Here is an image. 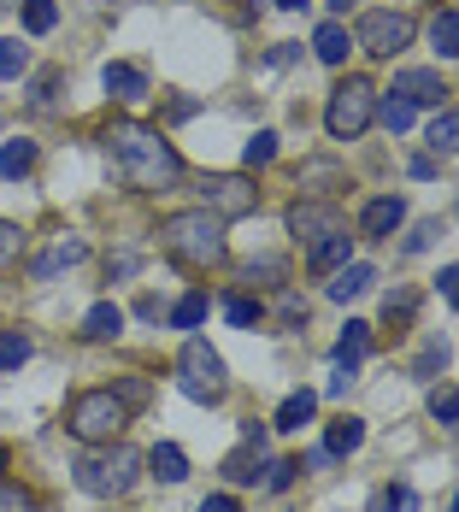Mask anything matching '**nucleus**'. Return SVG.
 <instances>
[{
    "label": "nucleus",
    "instance_id": "nucleus-16",
    "mask_svg": "<svg viewBox=\"0 0 459 512\" xmlns=\"http://www.w3.org/2000/svg\"><path fill=\"white\" fill-rule=\"evenodd\" d=\"M348 254H354V236H348V230H336V236L312 242V271H342Z\"/></svg>",
    "mask_w": 459,
    "mask_h": 512
},
{
    "label": "nucleus",
    "instance_id": "nucleus-42",
    "mask_svg": "<svg viewBox=\"0 0 459 512\" xmlns=\"http://www.w3.org/2000/svg\"><path fill=\"white\" fill-rule=\"evenodd\" d=\"M201 512H242V507H236V495H206Z\"/></svg>",
    "mask_w": 459,
    "mask_h": 512
},
{
    "label": "nucleus",
    "instance_id": "nucleus-33",
    "mask_svg": "<svg viewBox=\"0 0 459 512\" xmlns=\"http://www.w3.org/2000/svg\"><path fill=\"white\" fill-rule=\"evenodd\" d=\"M271 159H277V136H271V130H259L254 142L242 148V165H248V171H259V165H271Z\"/></svg>",
    "mask_w": 459,
    "mask_h": 512
},
{
    "label": "nucleus",
    "instance_id": "nucleus-4",
    "mask_svg": "<svg viewBox=\"0 0 459 512\" xmlns=\"http://www.w3.org/2000/svg\"><path fill=\"white\" fill-rule=\"evenodd\" d=\"M71 471H77V489H83V495L106 501V495H124V489L136 483L142 454H136V448H124V442H118V448L106 442V454H89V460H77Z\"/></svg>",
    "mask_w": 459,
    "mask_h": 512
},
{
    "label": "nucleus",
    "instance_id": "nucleus-51",
    "mask_svg": "<svg viewBox=\"0 0 459 512\" xmlns=\"http://www.w3.org/2000/svg\"><path fill=\"white\" fill-rule=\"evenodd\" d=\"M336 6H348V0H336Z\"/></svg>",
    "mask_w": 459,
    "mask_h": 512
},
{
    "label": "nucleus",
    "instance_id": "nucleus-46",
    "mask_svg": "<svg viewBox=\"0 0 459 512\" xmlns=\"http://www.w3.org/2000/svg\"><path fill=\"white\" fill-rule=\"evenodd\" d=\"M324 465H330V454H324V448H312V454L301 460V471H324Z\"/></svg>",
    "mask_w": 459,
    "mask_h": 512
},
{
    "label": "nucleus",
    "instance_id": "nucleus-9",
    "mask_svg": "<svg viewBox=\"0 0 459 512\" xmlns=\"http://www.w3.org/2000/svg\"><path fill=\"white\" fill-rule=\"evenodd\" d=\"M83 259H89V242H83V236H53L48 248L30 259V277H36V283H53L59 271H71V265H83Z\"/></svg>",
    "mask_w": 459,
    "mask_h": 512
},
{
    "label": "nucleus",
    "instance_id": "nucleus-3",
    "mask_svg": "<svg viewBox=\"0 0 459 512\" xmlns=\"http://www.w3.org/2000/svg\"><path fill=\"white\" fill-rule=\"evenodd\" d=\"M124 418H130V401H124L118 389H89V395H77V401H71L65 430H71L77 442H118Z\"/></svg>",
    "mask_w": 459,
    "mask_h": 512
},
{
    "label": "nucleus",
    "instance_id": "nucleus-37",
    "mask_svg": "<svg viewBox=\"0 0 459 512\" xmlns=\"http://www.w3.org/2000/svg\"><path fill=\"white\" fill-rule=\"evenodd\" d=\"M295 471H301V460H271V477H265V483H271V489L283 495V489L295 483Z\"/></svg>",
    "mask_w": 459,
    "mask_h": 512
},
{
    "label": "nucleus",
    "instance_id": "nucleus-11",
    "mask_svg": "<svg viewBox=\"0 0 459 512\" xmlns=\"http://www.w3.org/2000/svg\"><path fill=\"white\" fill-rule=\"evenodd\" d=\"M401 224H407V201H401V195L365 201V212H359V230H365V236H395Z\"/></svg>",
    "mask_w": 459,
    "mask_h": 512
},
{
    "label": "nucleus",
    "instance_id": "nucleus-10",
    "mask_svg": "<svg viewBox=\"0 0 459 512\" xmlns=\"http://www.w3.org/2000/svg\"><path fill=\"white\" fill-rule=\"evenodd\" d=\"M289 230L301 236V242H324V236H336V230H348L342 224V212L324 201H295L289 206Z\"/></svg>",
    "mask_w": 459,
    "mask_h": 512
},
{
    "label": "nucleus",
    "instance_id": "nucleus-5",
    "mask_svg": "<svg viewBox=\"0 0 459 512\" xmlns=\"http://www.w3.org/2000/svg\"><path fill=\"white\" fill-rule=\"evenodd\" d=\"M377 118V89L365 83V77H348L336 95H330V106H324V130L336 136V142H354V136H365V124Z\"/></svg>",
    "mask_w": 459,
    "mask_h": 512
},
{
    "label": "nucleus",
    "instance_id": "nucleus-19",
    "mask_svg": "<svg viewBox=\"0 0 459 512\" xmlns=\"http://www.w3.org/2000/svg\"><path fill=\"white\" fill-rule=\"evenodd\" d=\"M312 412H318V395H312V389H295V395L277 407V430H301V424H312Z\"/></svg>",
    "mask_w": 459,
    "mask_h": 512
},
{
    "label": "nucleus",
    "instance_id": "nucleus-25",
    "mask_svg": "<svg viewBox=\"0 0 459 512\" xmlns=\"http://www.w3.org/2000/svg\"><path fill=\"white\" fill-rule=\"evenodd\" d=\"M30 165H36V142H24V136H18V142H6V148H0V177H24Z\"/></svg>",
    "mask_w": 459,
    "mask_h": 512
},
{
    "label": "nucleus",
    "instance_id": "nucleus-7",
    "mask_svg": "<svg viewBox=\"0 0 459 512\" xmlns=\"http://www.w3.org/2000/svg\"><path fill=\"white\" fill-rule=\"evenodd\" d=\"M201 206L206 212H218V218H248L259 206V189L248 177H230V171H212L201 177Z\"/></svg>",
    "mask_w": 459,
    "mask_h": 512
},
{
    "label": "nucleus",
    "instance_id": "nucleus-40",
    "mask_svg": "<svg viewBox=\"0 0 459 512\" xmlns=\"http://www.w3.org/2000/svg\"><path fill=\"white\" fill-rule=\"evenodd\" d=\"M436 283H442V295L459 307V265H442V277H436Z\"/></svg>",
    "mask_w": 459,
    "mask_h": 512
},
{
    "label": "nucleus",
    "instance_id": "nucleus-47",
    "mask_svg": "<svg viewBox=\"0 0 459 512\" xmlns=\"http://www.w3.org/2000/svg\"><path fill=\"white\" fill-rule=\"evenodd\" d=\"M371 512H395V489H377V501H371Z\"/></svg>",
    "mask_w": 459,
    "mask_h": 512
},
{
    "label": "nucleus",
    "instance_id": "nucleus-2",
    "mask_svg": "<svg viewBox=\"0 0 459 512\" xmlns=\"http://www.w3.org/2000/svg\"><path fill=\"white\" fill-rule=\"evenodd\" d=\"M159 248L177 259V265H195V271H212V265H224V224H218V212H171L165 224H159Z\"/></svg>",
    "mask_w": 459,
    "mask_h": 512
},
{
    "label": "nucleus",
    "instance_id": "nucleus-39",
    "mask_svg": "<svg viewBox=\"0 0 459 512\" xmlns=\"http://www.w3.org/2000/svg\"><path fill=\"white\" fill-rule=\"evenodd\" d=\"M436 230H442L436 218H430V224H418V230H412V236H407V254H424V248L436 242Z\"/></svg>",
    "mask_w": 459,
    "mask_h": 512
},
{
    "label": "nucleus",
    "instance_id": "nucleus-27",
    "mask_svg": "<svg viewBox=\"0 0 459 512\" xmlns=\"http://www.w3.org/2000/svg\"><path fill=\"white\" fill-rule=\"evenodd\" d=\"M18 365H30V336L0 330V371H18Z\"/></svg>",
    "mask_w": 459,
    "mask_h": 512
},
{
    "label": "nucleus",
    "instance_id": "nucleus-41",
    "mask_svg": "<svg viewBox=\"0 0 459 512\" xmlns=\"http://www.w3.org/2000/svg\"><path fill=\"white\" fill-rule=\"evenodd\" d=\"M118 395L136 407V401H148V383H142V377H130V383H118Z\"/></svg>",
    "mask_w": 459,
    "mask_h": 512
},
{
    "label": "nucleus",
    "instance_id": "nucleus-45",
    "mask_svg": "<svg viewBox=\"0 0 459 512\" xmlns=\"http://www.w3.org/2000/svg\"><path fill=\"white\" fill-rule=\"evenodd\" d=\"M283 318H306V301H301V295H283Z\"/></svg>",
    "mask_w": 459,
    "mask_h": 512
},
{
    "label": "nucleus",
    "instance_id": "nucleus-23",
    "mask_svg": "<svg viewBox=\"0 0 459 512\" xmlns=\"http://www.w3.org/2000/svg\"><path fill=\"white\" fill-rule=\"evenodd\" d=\"M377 118H383V130H389V136H401V130H412L418 106H412V101H401V95H383V106H377Z\"/></svg>",
    "mask_w": 459,
    "mask_h": 512
},
{
    "label": "nucleus",
    "instance_id": "nucleus-32",
    "mask_svg": "<svg viewBox=\"0 0 459 512\" xmlns=\"http://www.w3.org/2000/svg\"><path fill=\"white\" fill-rule=\"evenodd\" d=\"M30 71V48H18L12 36H0V77H24Z\"/></svg>",
    "mask_w": 459,
    "mask_h": 512
},
{
    "label": "nucleus",
    "instance_id": "nucleus-24",
    "mask_svg": "<svg viewBox=\"0 0 459 512\" xmlns=\"http://www.w3.org/2000/svg\"><path fill=\"white\" fill-rule=\"evenodd\" d=\"M430 42H436V53H442V59H459V12H436Z\"/></svg>",
    "mask_w": 459,
    "mask_h": 512
},
{
    "label": "nucleus",
    "instance_id": "nucleus-15",
    "mask_svg": "<svg viewBox=\"0 0 459 512\" xmlns=\"http://www.w3.org/2000/svg\"><path fill=\"white\" fill-rule=\"evenodd\" d=\"M101 83H106V95H118V101H142L148 95V77L136 65H106Z\"/></svg>",
    "mask_w": 459,
    "mask_h": 512
},
{
    "label": "nucleus",
    "instance_id": "nucleus-29",
    "mask_svg": "<svg viewBox=\"0 0 459 512\" xmlns=\"http://www.w3.org/2000/svg\"><path fill=\"white\" fill-rule=\"evenodd\" d=\"M201 318H206V295H201V289H195V295H183V301L171 307V324H177V330H195Z\"/></svg>",
    "mask_w": 459,
    "mask_h": 512
},
{
    "label": "nucleus",
    "instance_id": "nucleus-26",
    "mask_svg": "<svg viewBox=\"0 0 459 512\" xmlns=\"http://www.w3.org/2000/svg\"><path fill=\"white\" fill-rule=\"evenodd\" d=\"M53 24H59V6L53 0H24V30L30 36H48Z\"/></svg>",
    "mask_w": 459,
    "mask_h": 512
},
{
    "label": "nucleus",
    "instance_id": "nucleus-20",
    "mask_svg": "<svg viewBox=\"0 0 459 512\" xmlns=\"http://www.w3.org/2000/svg\"><path fill=\"white\" fill-rule=\"evenodd\" d=\"M365 348H371V324H348V336H342V342H336V365H342V371H359V359H365Z\"/></svg>",
    "mask_w": 459,
    "mask_h": 512
},
{
    "label": "nucleus",
    "instance_id": "nucleus-35",
    "mask_svg": "<svg viewBox=\"0 0 459 512\" xmlns=\"http://www.w3.org/2000/svg\"><path fill=\"white\" fill-rule=\"evenodd\" d=\"M301 183H342V165H330V159H312V165H301Z\"/></svg>",
    "mask_w": 459,
    "mask_h": 512
},
{
    "label": "nucleus",
    "instance_id": "nucleus-6",
    "mask_svg": "<svg viewBox=\"0 0 459 512\" xmlns=\"http://www.w3.org/2000/svg\"><path fill=\"white\" fill-rule=\"evenodd\" d=\"M177 383H183L189 401H206V407H212V401L224 395V359L212 354L201 336H189L183 354H177Z\"/></svg>",
    "mask_w": 459,
    "mask_h": 512
},
{
    "label": "nucleus",
    "instance_id": "nucleus-49",
    "mask_svg": "<svg viewBox=\"0 0 459 512\" xmlns=\"http://www.w3.org/2000/svg\"><path fill=\"white\" fill-rule=\"evenodd\" d=\"M0 471H6V448H0Z\"/></svg>",
    "mask_w": 459,
    "mask_h": 512
},
{
    "label": "nucleus",
    "instance_id": "nucleus-13",
    "mask_svg": "<svg viewBox=\"0 0 459 512\" xmlns=\"http://www.w3.org/2000/svg\"><path fill=\"white\" fill-rule=\"evenodd\" d=\"M371 283H377V271H371V265H359V259H348V265L330 277V301H342V307H348V301H359Z\"/></svg>",
    "mask_w": 459,
    "mask_h": 512
},
{
    "label": "nucleus",
    "instance_id": "nucleus-34",
    "mask_svg": "<svg viewBox=\"0 0 459 512\" xmlns=\"http://www.w3.org/2000/svg\"><path fill=\"white\" fill-rule=\"evenodd\" d=\"M224 318H230L236 330H254V324H259V301H248V295H230V301H224Z\"/></svg>",
    "mask_w": 459,
    "mask_h": 512
},
{
    "label": "nucleus",
    "instance_id": "nucleus-8",
    "mask_svg": "<svg viewBox=\"0 0 459 512\" xmlns=\"http://www.w3.org/2000/svg\"><path fill=\"white\" fill-rule=\"evenodd\" d=\"M354 42L365 53H377V59H395V53L412 42V18H407V12H365Z\"/></svg>",
    "mask_w": 459,
    "mask_h": 512
},
{
    "label": "nucleus",
    "instance_id": "nucleus-44",
    "mask_svg": "<svg viewBox=\"0 0 459 512\" xmlns=\"http://www.w3.org/2000/svg\"><path fill=\"white\" fill-rule=\"evenodd\" d=\"M295 59H301V48H295V42H283V48L271 53V65H295Z\"/></svg>",
    "mask_w": 459,
    "mask_h": 512
},
{
    "label": "nucleus",
    "instance_id": "nucleus-22",
    "mask_svg": "<svg viewBox=\"0 0 459 512\" xmlns=\"http://www.w3.org/2000/svg\"><path fill=\"white\" fill-rule=\"evenodd\" d=\"M124 330V312L112 307V301H101V307H89V318H83V336H95V342H106V336H118Z\"/></svg>",
    "mask_w": 459,
    "mask_h": 512
},
{
    "label": "nucleus",
    "instance_id": "nucleus-21",
    "mask_svg": "<svg viewBox=\"0 0 459 512\" xmlns=\"http://www.w3.org/2000/svg\"><path fill=\"white\" fill-rule=\"evenodd\" d=\"M430 154H459V112H436L430 118Z\"/></svg>",
    "mask_w": 459,
    "mask_h": 512
},
{
    "label": "nucleus",
    "instance_id": "nucleus-28",
    "mask_svg": "<svg viewBox=\"0 0 459 512\" xmlns=\"http://www.w3.org/2000/svg\"><path fill=\"white\" fill-rule=\"evenodd\" d=\"M224 477H230V483H259V448H254V442H248L242 454H230V460H224Z\"/></svg>",
    "mask_w": 459,
    "mask_h": 512
},
{
    "label": "nucleus",
    "instance_id": "nucleus-31",
    "mask_svg": "<svg viewBox=\"0 0 459 512\" xmlns=\"http://www.w3.org/2000/svg\"><path fill=\"white\" fill-rule=\"evenodd\" d=\"M18 259H24V230H18V224H6V218H0V271H12V265H18Z\"/></svg>",
    "mask_w": 459,
    "mask_h": 512
},
{
    "label": "nucleus",
    "instance_id": "nucleus-12",
    "mask_svg": "<svg viewBox=\"0 0 459 512\" xmlns=\"http://www.w3.org/2000/svg\"><path fill=\"white\" fill-rule=\"evenodd\" d=\"M389 95H401V101H412V106H442V77L436 71H395V89Z\"/></svg>",
    "mask_w": 459,
    "mask_h": 512
},
{
    "label": "nucleus",
    "instance_id": "nucleus-1",
    "mask_svg": "<svg viewBox=\"0 0 459 512\" xmlns=\"http://www.w3.org/2000/svg\"><path fill=\"white\" fill-rule=\"evenodd\" d=\"M106 142H112V154H118L124 177H130L136 189H171V183L183 177L177 148H171L159 130H148V124H112Z\"/></svg>",
    "mask_w": 459,
    "mask_h": 512
},
{
    "label": "nucleus",
    "instance_id": "nucleus-30",
    "mask_svg": "<svg viewBox=\"0 0 459 512\" xmlns=\"http://www.w3.org/2000/svg\"><path fill=\"white\" fill-rule=\"evenodd\" d=\"M430 418H442V424L459 418V389L454 383H436V389H430Z\"/></svg>",
    "mask_w": 459,
    "mask_h": 512
},
{
    "label": "nucleus",
    "instance_id": "nucleus-18",
    "mask_svg": "<svg viewBox=\"0 0 459 512\" xmlns=\"http://www.w3.org/2000/svg\"><path fill=\"white\" fill-rule=\"evenodd\" d=\"M359 442H365V424H359V418H336V424L324 430V454H330V460H342V454H354Z\"/></svg>",
    "mask_w": 459,
    "mask_h": 512
},
{
    "label": "nucleus",
    "instance_id": "nucleus-17",
    "mask_svg": "<svg viewBox=\"0 0 459 512\" xmlns=\"http://www.w3.org/2000/svg\"><path fill=\"white\" fill-rule=\"evenodd\" d=\"M148 465H153L159 483H183V477H189V454H183L177 442H159V448L148 454Z\"/></svg>",
    "mask_w": 459,
    "mask_h": 512
},
{
    "label": "nucleus",
    "instance_id": "nucleus-36",
    "mask_svg": "<svg viewBox=\"0 0 459 512\" xmlns=\"http://www.w3.org/2000/svg\"><path fill=\"white\" fill-rule=\"evenodd\" d=\"M442 365H448V342H430V348L418 354V377H436Z\"/></svg>",
    "mask_w": 459,
    "mask_h": 512
},
{
    "label": "nucleus",
    "instance_id": "nucleus-50",
    "mask_svg": "<svg viewBox=\"0 0 459 512\" xmlns=\"http://www.w3.org/2000/svg\"><path fill=\"white\" fill-rule=\"evenodd\" d=\"M454 512H459V495H454Z\"/></svg>",
    "mask_w": 459,
    "mask_h": 512
},
{
    "label": "nucleus",
    "instance_id": "nucleus-48",
    "mask_svg": "<svg viewBox=\"0 0 459 512\" xmlns=\"http://www.w3.org/2000/svg\"><path fill=\"white\" fill-rule=\"evenodd\" d=\"M277 6H289V12H301V6H312V0H277Z\"/></svg>",
    "mask_w": 459,
    "mask_h": 512
},
{
    "label": "nucleus",
    "instance_id": "nucleus-43",
    "mask_svg": "<svg viewBox=\"0 0 459 512\" xmlns=\"http://www.w3.org/2000/svg\"><path fill=\"white\" fill-rule=\"evenodd\" d=\"M407 171H412V177H418V183H424V177H436V159H430V154H418V159H412V165H407Z\"/></svg>",
    "mask_w": 459,
    "mask_h": 512
},
{
    "label": "nucleus",
    "instance_id": "nucleus-14",
    "mask_svg": "<svg viewBox=\"0 0 459 512\" xmlns=\"http://www.w3.org/2000/svg\"><path fill=\"white\" fill-rule=\"evenodd\" d=\"M348 48H354V36H348V24H318V36H312V53L324 59V65H348Z\"/></svg>",
    "mask_w": 459,
    "mask_h": 512
},
{
    "label": "nucleus",
    "instance_id": "nucleus-38",
    "mask_svg": "<svg viewBox=\"0 0 459 512\" xmlns=\"http://www.w3.org/2000/svg\"><path fill=\"white\" fill-rule=\"evenodd\" d=\"M412 307H418V295H412V289H395V295L383 301V312H389V318H412Z\"/></svg>",
    "mask_w": 459,
    "mask_h": 512
}]
</instances>
